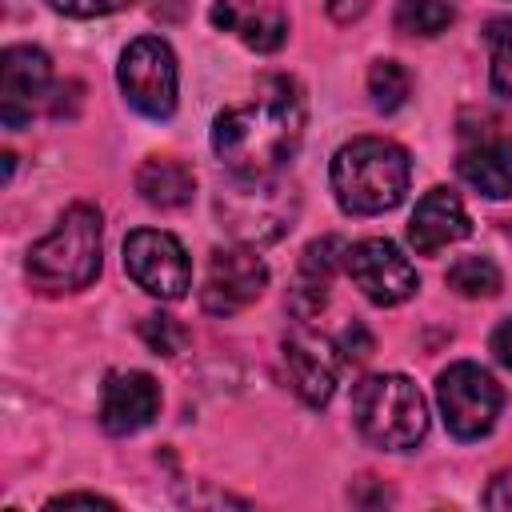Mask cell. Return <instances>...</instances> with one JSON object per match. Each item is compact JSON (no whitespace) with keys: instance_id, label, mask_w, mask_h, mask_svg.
Returning a JSON list of instances; mask_svg holds the SVG:
<instances>
[{"instance_id":"1","label":"cell","mask_w":512,"mask_h":512,"mask_svg":"<svg viewBox=\"0 0 512 512\" xmlns=\"http://www.w3.org/2000/svg\"><path fill=\"white\" fill-rule=\"evenodd\" d=\"M304 140V92L292 76H264L256 96L216 112L212 152L232 176L280 172Z\"/></svg>"},{"instance_id":"2","label":"cell","mask_w":512,"mask_h":512,"mask_svg":"<svg viewBox=\"0 0 512 512\" xmlns=\"http://www.w3.org/2000/svg\"><path fill=\"white\" fill-rule=\"evenodd\" d=\"M332 196L348 216L392 212L412 184V160L396 140L356 136L332 156Z\"/></svg>"},{"instance_id":"3","label":"cell","mask_w":512,"mask_h":512,"mask_svg":"<svg viewBox=\"0 0 512 512\" xmlns=\"http://www.w3.org/2000/svg\"><path fill=\"white\" fill-rule=\"evenodd\" d=\"M100 236H104L100 212L92 204H72L56 220V228L32 244L28 280L48 296L88 288L100 276Z\"/></svg>"},{"instance_id":"4","label":"cell","mask_w":512,"mask_h":512,"mask_svg":"<svg viewBox=\"0 0 512 512\" xmlns=\"http://www.w3.org/2000/svg\"><path fill=\"white\" fill-rule=\"evenodd\" d=\"M356 432L384 452H408L428 436V404L400 372H376L352 392Z\"/></svg>"},{"instance_id":"5","label":"cell","mask_w":512,"mask_h":512,"mask_svg":"<svg viewBox=\"0 0 512 512\" xmlns=\"http://www.w3.org/2000/svg\"><path fill=\"white\" fill-rule=\"evenodd\" d=\"M216 216L220 228L244 244V248H260L280 240L296 216H300V196L288 180H280V172L272 176H236L216 192Z\"/></svg>"},{"instance_id":"6","label":"cell","mask_w":512,"mask_h":512,"mask_svg":"<svg viewBox=\"0 0 512 512\" xmlns=\"http://www.w3.org/2000/svg\"><path fill=\"white\" fill-rule=\"evenodd\" d=\"M436 404H440L444 428L456 440H480L492 432L504 408V388L488 368L472 360H456L436 376Z\"/></svg>"},{"instance_id":"7","label":"cell","mask_w":512,"mask_h":512,"mask_svg":"<svg viewBox=\"0 0 512 512\" xmlns=\"http://www.w3.org/2000/svg\"><path fill=\"white\" fill-rule=\"evenodd\" d=\"M116 80L124 100L152 120H168L176 112V88H180V72H176V56L168 48V40L160 36H136L116 64Z\"/></svg>"},{"instance_id":"8","label":"cell","mask_w":512,"mask_h":512,"mask_svg":"<svg viewBox=\"0 0 512 512\" xmlns=\"http://www.w3.org/2000/svg\"><path fill=\"white\" fill-rule=\"evenodd\" d=\"M124 272L156 300H180L192 284V260L164 228H136L124 236Z\"/></svg>"},{"instance_id":"9","label":"cell","mask_w":512,"mask_h":512,"mask_svg":"<svg viewBox=\"0 0 512 512\" xmlns=\"http://www.w3.org/2000/svg\"><path fill=\"white\" fill-rule=\"evenodd\" d=\"M344 268H348L352 284L380 308H396L408 296H416V288H420V276L408 264V256L384 236H368V240L348 244Z\"/></svg>"},{"instance_id":"10","label":"cell","mask_w":512,"mask_h":512,"mask_svg":"<svg viewBox=\"0 0 512 512\" xmlns=\"http://www.w3.org/2000/svg\"><path fill=\"white\" fill-rule=\"evenodd\" d=\"M268 288V268L256 256V248H216L208 256L204 288H200V308L212 316H236L248 304L260 300Z\"/></svg>"},{"instance_id":"11","label":"cell","mask_w":512,"mask_h":512,"mask_svg":"<svg viewBox=\"0 0 512 512\" xmlns=\"http://www.w3.org/2000/svg\"><path fill=\"white\" fill-rule=\"evenodd\" d=\"M52 60L36 44H12L0 56V120L4 128H24L36 104L48 96Z\"/></svg>"},{"instance_id":"12","label":"cell","mask_w":512,"mask_h":512,"mask_svg":"<svg viewBox=\"0 0 512 512\" xmlns=\"http://www.w3.org/2000/svg\"><path fill=\"white\" fill-rule=\"evenodd\" d=\"M336 368H340V356L324 336H316L308 328H296L292 336H284V372H288L292 392L308 408H324L332 400Z\"/></svg>"},{"instance_id":"13","label":"cell","mask_w":512,"mask_h":512,"mask_svg":"<svg viewBox=\"0 0 512 512\" xmlns=\"http://www.w3.org/2000/svg\"><path fill=\"white\" fill-rule=\"evenodd\" d=\"M160 412V384L148 372H112L100 396V424L112 436L140 432Z\"/></svg>"},{"instance_id":"14","label":"cell","mask_w":512,"mask_h":512,"mask_svg":"<svg viewBox=\"0 0 512 512\" xmlns=\"http://www.w3.org/2000/svg\"><path fill=\"white\" fill-rule=\"evenodd\" d=\"M472 232V220H468V208L460 204L456 192L448 188H432L416 200V212L408 220V244L420 252V256H432L456 240H464Z\"/></svg>"},{"instance_id":"15","label":"cell","mask_w":512,"mask_h":512,"mask_svg":"<svg viewBox=\"0 0 512 512\" xmlns=\"http://www.w3.org/2000/svg\"><path fill=\"white\" fill-rule=\"evenodd\" d=\"M344 252H348V244H344L340 236H320V240H312V244L304 248V256H300V276H296V284H292V312H296L300 320H308L312 312L324 308L332 272H336V264L344 260Z\"/></svg>"},{"instance_id":"16","label":"cell","mask_w":512,"mask_h":512,"mask_svg":"<svg viewBox=\"0 0 512 512\" xmlns=\"http://www.w3.org/2000/svg\"><path fill=\"white\" fill-rule=\"evenodd\" d=\"M456 172L480 196L512 200V136H492V140H480L476 148H464L456 160Z\"/></svg>"},{"instance_id":"17","label":"cell","mask_w":512,"mask_h":512,"mask_svg":"<svg viewBox=\"0 0 512 512\" xmlns=\"http://www.w3.org/2000/svg\"><path fill=\"white\" fill-rule=\"evenodd\" d=\"M212 24L224 32H236L248 48L256 52H276L288 36V20L280 8H248L240 12L232 0H216L212 4Z\"/></svg>"},{"instance_id":"18","label":"cell","mask_w":512,"mask_h":512,"mask_svg":"<svg viewBox=\"0 0 512 512\" xmlns=\"http://www.w3.org/2000/svg\"><path fill=\"white\" fill-rule=\"evenodd\" d=\"M136 192L152 208H184L196 192V176L188 164H180L172 156H148L136 168Z\"/></svg>"},{"instance_id":"19","label":"cell","mask_w":512,"mask_h":512,"mask_svg":"<svg viewBox=\"0 0 512 512\" xmlns=\"http://www.w3.org/2000/svg\"><path fill=\"white\" fill-rule=\"evenodd\" d=\"M448 288L452 292H460V296H468V300H484V296H496L500 292V284H504V276H500V268L488 260V256H460L452 268H448Z\"/></svg>"},{"instance_id":"20","label":"cell","mask_w":512,"mask_h":512,"mask_svg":"<svg viewBox=\"0 0 512 512\" xmlns=\"http://www.w3.org/2000/svg\"><path fill=\"white\" fill-rule=\"evenodd\" d=\"M456 20L448 0H396V28L408 36H440Z\"/></svg>"},{"instance_id":"21","label":"cell","mask_w":512,"mask_h":512,"mask_svg":"<svg viewBox=\"0 0 512 512\" xmlns=\"http://www.w3.org/2000/svg\"><path fill=\"white\" fill-rule=\"evenodd\" d=\"M408 92H412V76L404 72V64H396V60H376V64L368 68V96H372V104H376L380 112L404 108Z\"/></svg>"},{"instance_id":"22","label":"cell","mask_w":512,"mask_h":512,"mask_svg":"<svg viewBox=\"0 0 512 512\" xmlns=\"http://www.w3.org/2000/svg\"><path fill=\"white\" fill-rule=\"evenodd\" d=\"M140 340H144L156 356H176V352H184V344H188V328H184L176 316H168V312H152V316L140 320Z\"/></svg>"},{"instance_id":"23","label":"cell","mask_w":512,"mask_h":512,"mask_svg":"<svg viewBox=\"0 0 512 512\" xmlns=\"http://www.w3.org/2000/svg\"><path fill=\"white\" fill-rule=\"evenodd\" d=\"M488 44H492V88L500 96H512V20H492Z\"/></svg>"},{"instance_id":"24","label":"cell","mask_w":512,"mask_h":512,"mask_svg":"<svg viewBox=\"0 0 512 512\" xmlns=\"http://www.w3.org/2000/svg\"><path fill=\"white\" fill-rule=\"evenodd\" d=\"M56 12L76 16V20H92V16H108V12H124L132 0H48Z\"/></svg>"},{"instance_id":"25","label":"cell","mask_w":512,"mask_h":512,"mask_svg":"<svg viewBox=\"0 0 512 512\" xmlns=\"http://www.w3.org/2000/svg\"><path fill=\"white\" fill-rule=\"evenodd\" d=\"M484 508H512V468H500L484 488Z\"/></svg>"},{"instance_id":"26","label":"cell","mask_w":512,"mask_h":512,"mask_svg":"<svg viewBox=\"0 0 512 512\" xmlns=\"http://www.w3.org/2000/svg\"><path fill=\"white\" fill-rule=\"evenodd\" d=\"M488 348H492V356H496V360H500V364L512 372V316L496 324V332H492Z\"/></svg>"},{"instance_id":"27","label":"cell","mask_w":512,"mask_h":512,"mask_svg":"<svg viewBox=\"0 0 512 512\" xmlns=\"http://www.w3.org/2000/svg\"><path fill=\"white\" fill-rule=\"evenodd\" d=\"M368 4H372V0H324L328 16H332L336 24H352V20H360V16L368 12Z\"/></svg>"},{"instance_id":"28","label":"cell","mask_w":512,"mask_h":512,"mask_svg":"<svg viewBox=\"0 0 512 512\" xmlns=\"http://www.w3.org/2000/svg\"><path fill=\"white\" fill-rule=\"evenodd\" d=\"M372 352V336L360 328V324H352L348 332H344V360H364Z\"/></svg>"},{"instance_id":"29","label":"cell","mask_w":512,"mask_h":512,"mask_svg":"<svg viewBox=\"0 0 512 512\" xmlns=\"http://www.w3.org/2000/svg\"><path fill=\"white\" fill-rule=\"evenodd\" d=\"M72 504H88V508H116L108 496H96V492H64V496H52L48 508H72Z\"/></svg>"}]
</instances>
